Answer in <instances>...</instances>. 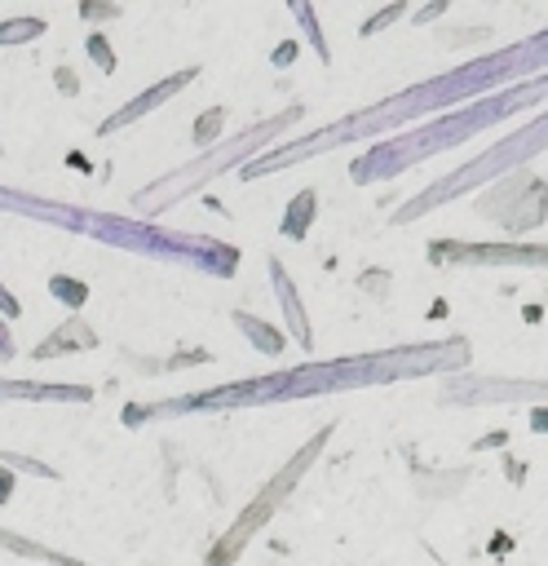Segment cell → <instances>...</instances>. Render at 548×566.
Masks as SVG:
<instances>
[{"mask_svg":"<svg viewBox=\"0 0 548 566\" xmlns=\"http://www.w3.org/2000/svg\"><path fill=\"white\" fill-rule=\"evenodd\" d=\"M544 71H548V27L535 31V35H526V40H517V44H508V49H495V53H486V57H473V62L455 66V71H442V75H433V80H424V84H411V88H402V93H393V97L367 106L362 115H349V119H340V124H331V128H323V133L301 137L296 146L265 150L256 164H243V177L270 172V168H278V164H296V159H305V155L331 150V146L354 142V137H358V142H362V137H376V133L398 128V124L438 119V115L460 111V106H468V102H477V97H491V93H499V88L526 84V80H535V75H544Z\"/></svg>","mask_w":548,"mask_h":566,"instance_id":"6da1fadb","label":"cell"},{"mask_svg":"<svg viewBox=\"0 0 548 566\" xmlns=\"http://www.w3.org/2000/svg\"><path fill=\"white\" fill-rule=\"evenodd\" d=\"M530 429H535V433H548V407H535V411H530Z\"/></svg>","mask_w":548,"mask_h":566,"instance_id":"4316f807","label":"cell"},{"mask_svg":"<svg viewBox=\"0 0 548 566\" xmlns=\"http://www.w3.org/2000/svg\"><path fill=\"white\" fill-rule=\"evenodd\" d=\"M0 398H35V402H88V385H27V380H0Z\"/></svg>","mask_w":548,"mask_h":566,"instance_id":"4fadbf2b","label":"cell"},{"mask_svg":"<svg viewBox=\"0 0 548 566\" xmlns=\"http://www.w3.org/2000/svg\"><path fill=\"white\" fill-rule=\"evenodd\" d=\"M548 150V106L535 115V119H526L521 128H513L508 137H499L491 150H482V155H473L468 164H460L455 172H446L442 181H433L429 190H420L415 199H407L402 203V212H393V221L402 226V221H415V217H424L429 208H438V203H446V199H455V195H468V190H477V186H486V181H499V177H508V172H521L535 155H544Z\"/></svg>","mask_w":548,"mask_h":566,"instance_id":"5b68a950","label":"cell"},{"mask_svg":"<svg viewBox=\"0 0 548 566\" xmlns=\"http://www.w3.org/2000/svg\"><path fill=\"white\" fill-rule=\"evenodd\" d=\"M446 402H544L548 398V380H499V376H482V380H451L442 389Z\"/></svg>","mask_w":548,"mask_h":566,"instance_id":"9c48e42d","label":"cell"},{"mask_svg":"<svg viewBox=\"0 0 548 566\" xmlns=\"http://www.w3.org/2000/svg\"><path fill=\"white\" fill-rule=\"evenodd\" d=\"M221 124H225V111H221V106H208V111L194 119V128H190L194 146H212V142L221 137Z\"/></svg>","mask_w":548,"mask_h":566,"instance_id":"d6986e66","label":"cell"},{"mask_svg":"<svg viewBox=\"0 0 548 566\" xmlns=\"http://www.w3.org/2000/svg\"><path fill=\"white\" fill-rule=\"evenodd\" d=\"M292 13H296V22L305 27V40H309V49L318 53V62H331V49H327V40H323V27L314 22V9L296 0V4H292Z\"/></svg>","mask_w":548,"mask_h":566,"instance_id":"ac0fdd59","label":"cell"},{"mask_svg":"<svg viewBox=\"0 0 548 566\" xmlns=\"http://www.w3.org/2000/svg\"><path fill=\"white\" fill-rule=\"evenodd\" d=\"M433 265H548V243H429Z\"/></svg>","mask_w":548,"mask_h":566,"instance_id":"ba28073f","label":"cell"},{"mask_svg":"<svg viewBox=\"0 0 548 566\" xmlns=\"http://www.w3.org/2000/svg\"><path fill=\"white\" fill-rule=\"evenodd\" d=\"M544 212H548V186H544V177H535V172H526V168L499 177V181L477 199V217L504 226L508 234L535 230V226L544 221Z\"/></svg>","mask_w":548,"mask_h":566,"instance_id":"52a82bcc","label":"cell"},{"mask_svg":"<svg viewBox=\"0 0 548 566\" xmlns=\"http://www.w3.org/2000/svg\"><path fill=\"white\" fill-rule=\"evenodd\" d=\"M270 283H274V296H278V305H283L287 332H292V336L301 340V349L309 354V349H314V332H309L305 305H301V296H296V283H292V274L283 270V261H278V256H270Z\"/></svg>","mask_w":548,"mask_h":566,"instance_id":"8fae6325","label":"cell"},{"mask_svg":"<svg viewBox=\"0 0 548 566\" xmlns=\"http://www.w3.org/2000/svg\"><path fill=\"white\" fill-rule=\"evenodd\" d=\"M0 203L22 212V217H40V221H62L71 230H88L115 248H128V252H146V256H164V261H181V265H194V270H208L217 279H230L239 270V252L230 243H217V239H203V234H177V230H159V226H146V221H124V217H97L88 208H62V203H49V199H27V195H13V190H0Z\"/></svg>","mask_w":548,"mask_h":566,"instance_id":"277c9868","label":"cell"},{"mask_svg":"<svg viewBox=\"0 0 548 566\" xmlns=\"http://www.w3.org/2000/svg\"><path fill=\"white\" fill-rule=\"evenodd\" d=\"M57 88H62V93H71V97H75V93H80V80H75V75H71V71H66V66H57Z\"/></svg>","mask_w":548,"mask_h":566,"instance_id":"d4e9b609","label":"cell"},{"mask_svg":"<svg viewBox=\"0 0 548 566\" xmlns=\"http://www.w3.org/2000/svg\"><path fill=\"white\" fill-rule=\"evenodd\" d=\"M314 208H318V190H314V186H305V190L287 203L283 226H278V230H283L287 239H305V234H309V221H314Z\"/></svg>","mask_w":548,"mask_h":566,"instance_id":"9a60e30c","label":"cell"},{"mask_svg":"<svg viewBox=\"0 0 548 566\" xmlns=\"http://www.w3.org/2000/svg\"><path fill=\"white\" fill-rule=\"evenodd\" d=\"M407 13V4H389V9H380V13H371L367 22H362V35H376L380 27H389V22H398Z\"/></svg>","mask_w":548,"mask_h":566,"instance_id":"7402d4cb","label":"cell"},{"mask_svg":"<svg viewBox=\"0 0 548 566\" xmlns=\"http://www.w3.org/2000/svg\"><path fill=\"white\" fill-rule=\"evenodd\" d=\"M234 327L256 345V354H283V349H287V336H283L278 327H270L265 318L247 314V310H234Z\"/></svg>","mask_w":548,"mask_h":566,"instance_id":"5bb4252c","label":"cell"},{"mask_svg":"<svg viewBox=\"0 0 548 566\" xmlns=\"http://www.w3.org/2000/svg\"><path fill=\"white\" fill-rule=\"evenodd\" d=\"M468 363V340L446 336L429 345H402V349H380V354H358V358H336V363H305L265 380H243L225 385L203 398H181V402H159V407H128V420L146 416H168V411H190V407H239V402H274V398H309V394H340V389H367V385H389V380H411V376H433V371H455Z\"/></svg>","mask_w":548,"mask_h":566,"instance_id":"7a4b0ae2","label":"cell"},{"mask_svg":"<svg viewBox=\"0 0 548 566\" xmlns=\"http://www.w3.org/2000/svg\"><path fill=\"white\" fill-rule=\"evenodd\" d=\"M80 349H97V332H93L84 318H62V323L31 349V358H35V363H49V358H57V354H80Z\"/></svg>","mask_w":548,"mask_h":566,"instance_id":"7c38bea8","label":"cell"},{"mask_svg":"<svg viewBox=\"0 0 548 566\" xmlns=\"http://www.w3.org/2000/svg\"><path fill=\"white\" fill-rule=\"evenodd\" d=\"M0 464H4V469H31V473H40V478H57V469H49V464H35V460H27V455H13V451H0Z\"/></svg>","mask_w":548,"mask_h":566,"instance_id":"603a6c76","label":"cell"},{"mask_svg":"<svg viewBox=\"0 0 548 566\" xmlns=\"http://www.w3.org/2000/svg\"><path fill=\"white\" fill-rule=\"evenodd\" d=\"M0 358H13V336H9L4 323H0Z\"/></svg>","mask_w":548,"mask_h":566,"instance_id":"f546056e","label":"cell"},{"mask_svg":"<svg viewBox=\"0 0 548 566\" xmlns=\"http://www.w3.org/2000/svg\"><path fill=\"white\" fill-rule=\"evenodd\" d=\"M124 9L119 4H80V18H88V22H97V18H119Z\"/></svg>","mask_w":548,"mask_h":566,"instance_id":"cb8c5ba5","label":"cell"},{"mask_svg":"<svg viewBox=\"0 0 548 566\" xmlns=\"http://www.w3.org/2000/svg\"><path fill=\"white\" fill-rule=\"evenodd\" d=\"M194 75H199V66H186V71H177V75H168V80H159L155 88H146V93H137V97H133V102H128L124 111H115V115H106V119L97 124V133L106 137V133H119V128H128L133 119H141V115H150V111H155L159 102H168L172 93H181V88H186V84H190Z\"/></svg>","mask_w":548,"mask_h":566,"instance_id":"30bf717a","label":"cell"},{"mask_svg":"<svg viewBox=\"0 0 548 566\" xmlns=\"http://www.w3.org/2000/svg\"><path fill=\"white\" fill-rule=\"evenodd\" d=\"M0 548H13V553H27V557H40V562H49V566H88V562H80V557L53 553V548H44V544H35V539H27V535H13V531H0Z\"/></svg>","mask_w":548,"mask_h":566,"instance_id":"2e32d148","label":"cell"},{"mask_svg":"<svg viewBox=\"0 0 548 566\" xmlns=\"http://www.w3.org/2000/svg\"><path fill=\"white\" fill-rule=\"evenodd\" d=\"M49 31V22L44 18H4L0 22V44H27V40H35V35H44Z\"/></svg>","mask_w":548,"mask_h":566,"instance_id":"e0dca14e","label":"cell"},{"mask_svg":"<svg viewBox=\"0 0 548 566\" xmlns=\"http://www.w3.org/2000/svg\"><path fill=\"white\" fill-rule=\"evenodd\" d=\"M49 287H53V296H57V301H66V305H75V310H80V305H84V296H88V287H84L80 279H71V274H53V279H49Z\"/></svg>","mask_w":548,"mask_h":566,"instance_id":"44dd1931","label":"cell"},{"mask_svg":"<svg viewBox=\"0 0 548 566\" xmlns=\"http://www.w3.org/2000/svg\"><path fill=\"white\" fill-rule=\"evenodd\" d=\"M84 49H88V57L110 75L115 71V49H110V40H106V31H88L84 35Z\"/></svg>","mask_w":548,"mask_h":566,"instance_id":"ffe728a7","label":"cell"},{"mask_svg":"<svg viewBox=\"0 0 548 566\" xmlns=\"http://www.w3.org/2000/svg\"><path fill=\"white\" fill-rule=\"evenodd\" d=\"M530 106H539V111L548 106V71L526 80V84H513V88H499L491 97H477V102H468L460 111H446L438 119H424V124L398 133L393 142H376L354 164V181L393 177V172H402V168H411V164H420V159H429L438 150L464 146L468 137H477V133H486V128H495V124H504V119H513V115H521Z\"/></svg>","mask_w":548,"mask_h":566,"instance_id":"3957f363","label":"cell"},{"mask_svg":"<svg viewBox=\"0 0 548 566\" xmlns=\"http://www.w3.org/2000/svg\"><path fill=\"white\" fill-rule=\"evenodd\" d=\"M0 310H4V318H18V301L9 296V287L0 283Z\"/></svg>","mask_w":548,"mask_h":566,"instance_id":"83f0119b","label":"cell"},{"mask_svg":"<svg viewBox=\"0 0 548 566\" xmlns=\"http://www.w3.org/2000/svg\"><path fill=\"white\" fill-rule=\"evenodd\" d=\"M327 438H331V424H323V429H318V433H314V438H309V442H305V447H301V451H296V455H292V460H287V464H283V469H278V473H274V478L252 495V504L234 517V526L212 544L208 566H234V562H239V553L247 548V539H252V535H256V531H261V526H265V522L287 504V495L296 491V482H301V478L309 473V464L323 455Z\"/></svg>","mask_w":548,"mask_h":566,"instance_id":"8992f818","label":"cell"},{"mask_svg":"<svg viewBox=\"0 0 548 566\" xmlns=\"http://www.w3.org/2000/svg\"><path fill=\"white\" fill-rule=\"evenodd\" d=\"M270 57H274V66H283V62H292V57H296V44L287 40V44H278V49H274Z\"/></svg>","mask_w":548,"mask_h":566,"instance_id":"484cf974","label":"cell"},{"mask_svg":"<svg viewBox=\"0 0 548 566\" xmlns=\"http://www.w3.org/2000/svg\"><path fill=\"white\" fill-rule=\"evenodd\" d=\"M9 495H13V473H9L4 464H0V504H4Z\"/></svg>","mask_w":548,"mask_h":566,"instance_id":"f1b7e54d","label":"cell"}]
</instances>
